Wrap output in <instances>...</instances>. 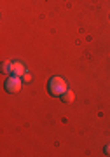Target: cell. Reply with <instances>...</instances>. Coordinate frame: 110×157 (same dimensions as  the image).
I'll return each mask as SVG.
<instances>
[{
	"mask_svg": "<svg viewBox=\"0 0 110 157\" xmlns=\"http://www.w3.org/2000/svg\"><path fill=\"white\" fill-rule=\"evenodd\" d=\"M47 89L53 96H61L65 91H68V84H66L65 78L61 77H53L49 80V84H47Z\"/></svg>",
	"mask_w": 110,
	"mask_h": 157,
	"instance_id": "1",
	"label": "cell"
},
{
	"mask_svg": "<svg viewBox=\"0 0 110 157\" xmlns=\"http://www.w3.org/2000/svg\"><path fill=\"white\" fill-rule=\"evenodd\" d=\"M19 89H21V78L16 75H11L6 80V91L7 93H18Z\"/></svg>",
	"mask_w": 110,
	"mask_h": 157,
	"instance_id": "2",
	"label": "cell"
},
{
	"mask_svg": "<svg viewBox=\"0 0 110 157\" xmlns=\"http://www.w3.org/2000/svg\"><path fill=\"white\" fill-rule=\"evenodd\" d=\"M26 73V68L23 65L21 61H14V70H12V75H16V77H23Z\"/></svg>",
	"mask_w": 110,
	"mask_h": 157,
	"instance_id": "3",
	"label": "cell"
},
{
	"mask_svg": "<svg viewBox=\"0 0 110 157\" xmlns=\"http://www.w3.org/2000/svg\"><path fill=\"white\" fill-rule=\"evenodd\" d=\"M61 100L65 101V103H72V101L75 100V94H73V91H65V93H63V94H61Z\"/></svg>",
	"mask_w": 110,
	"mask_h": 157,
	"instance_id": "4",
	"label": "cell"
},
{
	"mask_svg": "<svg viewBox=\"0 0 110 157\" xmlns=\"http://www.w3.org/2000/svg\"><path fill=\"white\" fill-rule=\"evenodd\" d=\"M12 70H14V63L4 61V65H2V72H4V73H9V75H12Z\"/></svg>",
	"mask_w": 110,
	"mask_h": 157,
	"instance_id": "5",
	"label": "cell"
},
{
	"mask_svg": "<svg viewBox=\"0 0 110 157\" xmlns=\"http://www.w3.org/2000/svg\"><path fill=\"white\" fill-rule=\"evenodd\" d=\"M23 80H25V82H30V80H32V75H30V73H25V75H23Z\"/></svg>",
	"mask_w": 110,
	"mask_h": 157,
	"instance_id": "6",
	"label": "cell"
},
{
	"mask_svg": "<svg viewBox=\"0 0 110 157\" xmlns=\"http://www.w3.org/2000/svg\"><path fill=\"white\" fill-rule=\"evenodd\" d=\"M105 154H107V155H110V145L105 147Z\"/></svg>",
	"mask_w": 110,
	"mask_h": 157,
	"instance_id": "7",
	"label": "cell"
}]
</instances>
